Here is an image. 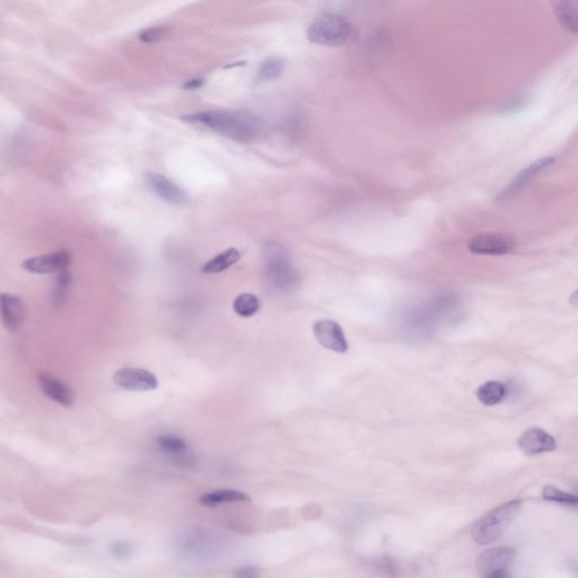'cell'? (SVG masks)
<instances>
[{
  "label": "cell",
  "mask_w": 578,
  "mask_h": 578,
  "mask_svg": "<svg viewBox=\"0 0 578 578\" xmlns=\"http://www.w3.org/2000/svg\"><path fill=\"white\" fill-rule=\"evenodd\" d=\"M146 183L149 184L151 191L156 193L161 199L172 205H187L190 201L187 192L178 187L170 178L157 172H147L145 174Z\"/></svg>",
  "instance_id": "11"
},
{
  "label": "cell",
  "mask_w": 578,
  "mask_h": 578,
  "mask_svg": "<svg viewBox=\"0 0 578 578\" xmlns=\"http://www.w3.org/2000/svg\"><path fill=\"white\" fill-rule=\"evenodd\" d=\"M518 444L525 454L529 455L552 452L557 449L556 439L540 428H531L524 432L518 439Z\"/></svg>",
  "instance_id": "13"
},
{
  "label": "cell",
  "mask_w": 578,
  "mask_h": 578,
  "mask_svg": "<svg viewBox=\"0 0 578 578\" xmlns=\"http://www.w3.org/2000/svg\"><path fill=\"white\" fill-rule=\"evenodd\" d=\"M262 252L266 261L264 278L267 285L282 293L295 291L299 285V277L296 269L289 260L287 250L278 242L272 241L264 244Z\"/></svg>",
  "instance_id": "2"
},
{
  "label": "cell",
  "mask_w": 578,
  "mask_h": 578,
  "mask_svg": "<svg viewBox=\"0 0 578 578\" xmlns=\"http://www.w3.org/2000/svg\"><path fill=\"white\" fill-rule=\"evenodd\" d=\"M203 84H205V80L203 78H193V80H188L182 87L187 91H195L198 88L203 87Z\"/></svg>",
  "instance_id": "26"
},
{
  "label": "cell",
  "mask_w": 578,
  "mask_h": 578,
  "mask_svg": "<svg viewBox=\"0 0 578 578\" xmlns=\"http://www.w3.org/2000/svg\"><path fill=\"white\" fill-rule=\"evenodd\" d=\"M156 444L163 452L166 454L176 455V456L184 454L189 449L186 439H182L180 436L171 435V434L157 436Z\"/></svg>",
  "instance_id": "20"
},
{
  "label": "cell",
  "mask_w": 578,
  "mask_h": 578,
  "mask_svg": "<svg viewBox=\"0 0 578 578\" xmlns=\"http://www.w3.org/2000/svg\"><path fill=\"white\" fill-rule=\"evenodd\" d=\"M313 333L324 348L345 354L348 350V341L346 339L343 330L336 321L319 320L313 324Z\"/></svg>",
  "instance_id": "9"
},
{
  "label": "cell",
  "mask_w": 578,
  "mask_h": 578,
  "mask_svg": "<svg viewBox=\"0 0 578 578\" xmlns=\"http://www.w3.org/2000/svg\"><path fill=\"white\" fill-rule=\"evenodd\" d=\"M525 96H512L510 99L504 100V101L499 105L498 111L502 113L516 112V111L522 110V109L525 107Z\"/></svg>",
  "instance_id": "24"
},
{
  "label": "cell",
  "mask_w": 578,
  "mask_h": 578,
  "mask_svg": "<svg viewBox=\"0 0 578 578\" xmlns=\"http://www.w3.org/2000/svg\"><path fill=\"white\" fill-rule=\"evenodd\" d=\"M69 287H70V274L68 270L65 269L63 272H58L53 282V299L55 304H63V301H66Z\"/></svg>",
  "instance_id": "23"
},
{
  "label": "cell",
  "mask_w": 578,
  "mask_h": 578,
  "mask_svg": "<svg viewBox=\"0 0 578 578\" xmlns=\"http://www.w3.org/2000/svg\"><path fill=\"white\" fill-rule=\"evenodd\" d=\"M166 34H168V28L159 26V28H149V30L144 31V32L140 33L139 38L143 42L153 43V42L162 40Z\"/></svg>",
  "instance_id": "25"
},
{
  "label": "cell",
  "mask_w": 578,
  "mask_h": 578,
  "mask_svg": "<svg viewBox=\"0 0 578 578\" xmlns=\"http://www.w3.org/2000/svg\"><path fill=\"white\" fill-rule=\"evenodd\" d=\"M557 21L568 33L578 36V3L576 0H551Z\"/></svg>",
  "instance_id": "15"
},
{
  "label": "cell",
  "mask_w": 578,
  "mask_h": 578,
  "mask_svg": "<svg viewBox=\"0 0 578 578\" xmlns=\"http://www.w3.org/2000/svg\"><path fill=\"white\" fill-rule=\"evenodd\" d=\"M261 301L255 294L243 293L233 301V310L241 318H251L260 311Z\"/></svg>",
  "instance_id": "19"
},
{
  "label": "cell",
  "mask_w": 578,
  "mask_h": 578,
  "mask_svg": "<svg viewBox=\"0 0 578 578\" xmlns=\"http://www.w3.org/2000/svg\"><path fill=\"white\" fill-rule=\"evenodd\" d=\"M189 124H199L214 130L237 143H252L260 136L262 124L255 115L247 112L208 111L182 117Z\"/></svg>",
  "instance_id": "1"
},
{
  "label": "cell",
  "mask_w": 578,
  "mask_h": 578,
  "mask_svg": "<svg viewBox=\"0 0 578 578\" xmlns=\"http://www.w3.org/2000/svg\"><path fill=\"white\" fill-rule=\"evenodd\" d=\"M284 70V63H282L278 58H270L263 61L261 63L260 68L258 70V80L259 82H269V80H274L280 75L282 74Z\"/></svg>",
  "instance_id": "22"
},
{
  "label": "cell",
  "mask_w": 578,
  "mask_h": 578,
  "mask_svg": "<svg viewBox=\"0 0 578 578\" xmlns=\"http://www.w3.org/2000/svg\"><path fill=\"white\" fill-rule=\"evenodd\" d=\"M236 576H242V577H253V576L259 575L255 568H241V569L235 574Z\"/></svg>",
  "instance_id": "27"
},
{
  "label": "cell",
  "mask_w": 578,
  "mask_h": 578,
  "mask_svg": "<svg viewBox=\"0 0 578 578\" xmlns=\"http://www.w3.org/2000/svg\"><path fill=\"white\" fill-rule=\"evenodd\" d=\"M250 496L247 493H242L233 489H222V491L205 493L199 497L198 503L205 507H216L225 503L247 502Z\"/></svg>",
  "instance_id": "16"
},
{
  "label": "cell",
  "mask_w": 578,
  "mask_h": 578,
  "mask_svg": "<svg viewBox=\"0 0 578 578\" xmlns=\"http://www.w3.org/2000/svg\"><path fill=\"white\" fill-rule=\"evenodd\" d=\"M0 301L4 326L9 331H16L22 326L24 321V304L22 299L13 294H1Z\"/></svg>",
  "instance_id": "14"
},
{
  "label": "cell",
  "mask_w": 578,
  "mask_h": 578,
  "mask_svg": "<svg viewBox=\"0 0 578 578\" xmlns=\"http://www.w3.org/2000/svg\"><path fill=\"white\" fill-rule=\"evenodd\" d=\"M569 301L572 304L578 305V289H576L569 297Z\"/></svg>",
  "instance_id": "28"
},
{
  "label": "cell",
  "mask_w": 578,
  "mask_h": 578,
  "mask_svg": "<svg viewBox=\"0 0 578 578\" xmlns=\"http://www.w3.org/2000/svg\"><path fill=\"white\" fill-rule=\"evenodd\" d=\"M353 26L345 18L336 14H323L314 19L307 30V38L312 43L326 47H340L348 42Z\"/></svg>",
  "instance_id": "4"
},
{
  "label": "cell",
  "mask_w": 578,
  "mask_h": 578,
  "mask_svg": "<svg viewBox=\"0 0 578 578\" xmlns=\"http://www.w3.org/2000/svg\"><path fill=\"white\" fill-rule=\"evenodd\" d=\"M113 381L127 391L147 392L159 387L156 376L144 368H120L113 374Z\"/></svg>",
  "instance_id": "8"
},
{
  "label": "cell",
  "mask_w": 578,
  "mask_h": 578,
  "mask_svg": "<svg viewBox=\"0 0 578 578\" xmlns=\"http://www.w3.org/2000/svg\"><path fill=\"white\" fill-rule=\"evenodd\" d=\"M38 382L41 391L49 399L66 408L74 406L76 402V393L68 384L61 381L60 378H55L48 372H42L38 374Z\"/></svg>",
  "instance_id": "12"
},
{
  "label": "cell",
  "mask_w": 578,
  "mask_h": 578,
  "mask_svg": "<svg viewBox=\"0 0 578 578\" xmlns=\"http://www.w3.org/2000/svg\"><path fill=\"white\" fill-rule=\"evenodd\" d=\"M506 395V387L504 384L497 381H489L483 384L478 389L477 397L480 402L485 406H495L497 403L504 400Z\"/></svg>",
  "instance_id": "18"
},
{
  "label": "cell",
  "mask_w": 578,
  "mask_h": 578,
  "mask_svg": "<svg viewBox=\"0 0 578 578\" xmlns=\"http://www.w3.org/2000/svg\"><path fill=\"white\" fill-rule=\"evenodd\" d=\"M521 508V501L513 499L486 513L472 528L471 535L474 542L487 545L499 540L508 525L515 521Z\"/></svg>",
  "instance_id": "3"
},
{
  "label": "cell",
  "mask_w": 578,
  "mask_h": 578,
  "mask_svg": "<svg viewBox=\"0 0 578 578\" xmlns=\"http://www.w3.org/2000/svg\"><path fill=\"white\" fill-rule=\"evenodd\" d=\"M542 496L545 501L558 503V504L567 505V506L578 507V496L573 493H564L555 486H545L543 488Z\"/></svg>",
  "instance_id": "21"
},
{
  "label": "cell",
  "mask_w": 578,
  "mask_h": 578,
  "mask_svg": "<svg viewBox=\"0 0 578 578\" xmlns=\"http://www.w3.org/2000/svg\"><path fill=\"white\" fill-rule=\"evenodd\" d=\"M555 159L551 156L541 157L537 159L535 162L531 163L524 168L521 172L516 174L515 178H513L510 183L507 184L506 187L499 192L497 195L496 200L501 203H508L512 201L514 198L518 197L524 189L529 187L531 183L539 174L545 172L547 168H550L551 165L554 164Z\"/></svg>",
  "instance_id": "6"
},
{
  "label": "cell",
  "mask_w": 578,
  "mask_h": 578,
  "mask_svg": "<svg viewBox=\"0 0 578 578\" xmlns=\"http://www.w3.org/2000/svg\"><path fill=\"white\" fill-rule=\"evenodd\" d=\"M516 247L513 236L503 233H485L472 237L468 243L470 252L477 255L502 257L510 255Z\"/></svg>",
  "instance_id": "7"
},
{
  "label": "cell",
  "mask_w": 578,
  "mask_h": 578,
  "mask_svg": "<svg viewBox=\"0 0 578 578\" xmlns=\"http://www.w3.org/2000/svg\"><path fill=\"white\" fill-rule=\"evenodd\" d=\"M69 263L70 253L66 250H61L57 252L32 257L22 263V268L31 274H58L68 268Z\"/></svg>",
  "instance_id": "10"
},
{
  "label": "cell",
  "mask_w": 578,
  "mask_h": 578,
  "mask_svg": "<svg viewBox=\"0 0 578 578\" xmlns=\"http://www.w3.org/2000/svg\"><path fill=\"white\" fill-rule=\"evenodd\" d=\"M241 260V253L235 247H230L224 252L217 255L216 257L203 264L201 272L203 274H220L228 270L230 267Z\"/></svg>",
  "instance_id": "17"
},
{
  "label": "cell",
  "mask_w": 578,
  "mask_h": 578,
  "mask_svg": "<svg viewBox=\"0 0 578 578\" xmlns=\"http://www.w3.org/2000/svg\"><path fill=\"white\" fill-rule=\"evenodd\" d=\"M516 558L515 549L512 547H497L483 551L478 557L477 569L480 575L491 578H504L508 576V569L512 567Z\"/></svg>",
  "instance_id": "5"
}]
</instances>
